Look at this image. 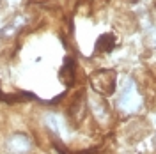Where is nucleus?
<instances>
[{"label": "nucleus", "mask_w": 156, "mask_h": 154, "mask_svg": "<svg viewBox=\"0 0 156 154\" xmlns=\"http://www.w3.org/2000/svg\"><path fill=\"white\" fill-rule=\"evenodd\" d=\"M2 147H4V154H32L34 152V140L29 133L16 131L4 138Z\"/></svg>", "instance_id": "f257e3e1"}]
</instances>
